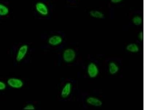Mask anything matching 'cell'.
Segmentation results:
<instances>
[{
    "mask_svg": "<svg viewBox=\"0 0 146 110\" xmlns=\"http://www.w3.org/2000/svg\"><path fill=\"white\" fill-rule=\"evenodd\" d=\"M29 47L27 44H23L21 45L18 48L15 56V60L17 62H21L23 61L29 52Z\"/></svg>",
    "mask_w": 146,
    "mask_h": 110,
    "instance_id": "obj_1",
    "label": "cell"
},
{
    "mask_svg": "<svg viewBox=\"0 0 146 110\" xmlns=\"http://www.w3.org/2000/svg\"><path fill=\"white\" fill-rule=\"evenodd\" d=\"M35 8L36 12L42 16L46 17L49 15V8L43 2L39 1L36 2L35 5Z\"/></svg>",
    "mask_w": 146,
    "mask_h": 110,
    "instance_id": "obj_2",
    "label": "cell"
},
{
    "mask_svg": "<svg viewBox=\"0 0 146 110\" xmlns=\"http://www.w3.org/2000/svg\"><path fill=\"white\" fill-rule=\"evenodd\" d=\"M76 57V53L74 49L71 48H66L64 51L62 57L65 62L70 63L73 62Z\"/></svg>",
    "mask_w": 146,
    "mask_h": 110,
    "instance_id": "obj_3",
    "label": "cell"
},
{
    "mask_svg": "<svg viewBox=\"0 0 146 110\" xmlns=\"http://www.w3.org/2000/svg\"><path fill=\"white\" fill-rule=\"evenodd\" d=\"M8 86L11 88L19 89H21L24 86V82L21 78H10L7 79Z\"/></svg>",
    "mask_w": 146,
    "mask_h": 110,
    "instance_id": "obj_4",
    "label": "cell"
},
{
    "mask_svg": "<svg viewBox=\"0 0 146 110\" xmlns=\"http://www.w3.org/2000/svg\"><path fill=\"white\" fill-rule=\"evenodd\" d=\"M63 38L60 35H54L49 37L48 39V44L52 46H57L62 44Z\"/></svg>",
    "mask_w": 146,
    "mask_h": 110,
    "instance_id": "obj_5",
    "label": "cell"
},
{
    "mask_svg": "<svg viewBox=\"0 0 146 110\" xmlns=\"http://www.w3.org/2000/svg\"><path fill=\"white\" fill-rule=\"evenodd\" d=\"M87 72L88 75L91 78H96L99 73L98 68L96 64L94 63H91L88 65Z\"/></svg>",
    "mask_w": 146,
    "mask_h": 110,
    "instance_id": "obj_6",
    "label": "cell"
},
{
    "mask_svg": "<svg viewBox=\"0 0 146 110\" xmlns=\"http://www.w3.org/2000/svg\"><path fill=\"white\" fill-rule=\"evenodd\" d=\"M72 85L71 82H67L63 86L61 91V96L63 99H66L71 93Z\"/></svg>",
    "mask_w": 146,
    "mask_h": 110,
    "instance_id": "obj_7",
    "label": "cell"
},
{
    "mask_svg": "<svg viewBox=\"0 0 146 110\" xmlns=\"http://www.w3.org/2000/svg\"><path fill=\"white\" fill-rule=\"evenodd\" d=\"M87 103L94 107H100L102 105V102L100 99L94 97H90L87 99Z\"/></svg>",
    "mask_w": 146,
    "mask_h": 110,
    "instance_id": "obj_8",
    "label": "cell"
},
{
    "mask_svg": "<svg viewBox=\"0 0 146 110\" xmlns=\"http://www.w3.org/2000/svg\"><path fill=\"white\" fill-rule=\"evenodd\" d=\"M90 16L96 19H103L105 17L104 13L99 10H92L90 11Z\"/></svg>",
    "mask_w": 146,
    "mask_h": 110,
    "instance_id": "obj_9",
    "label": "cell"
},
{
    "mask_svg": "<svg viewBox=\"0 0 146 110\" xmlns=\"http://www.w3.org/2000/svg\"><path fill=\"white\" fill-rule=\"evenodd\" d=\"M10 12V10L7 6L0 3V17L7 16Z\"/></svg>",
    "mask_w": 146,
    "mask_h": 110,
    "instance_id": "obj_10",
    "label": "cell"
},
{
    "mask_svg": "<svg viewBox=\"0 0 146 110\" xmlns=\"http://www.w3.org/2000/svg\"><path fill=\"white\" fill-rule=\"evenodd\" d=\"M119 68L115 63L111 62L110 63L109 65V71L110 74L112 75L115 74L118 72Z\"/></svg>",
    "mask_w": 146,
    "mask_h": 110,
    "instance_id": "obj_11",
    "label": "cell"
},
{
    "mask_svg": "<svg viewBox=\"0 0 146 110\" xmlns=\"http://www.w3.org/2000/svg\"><path fill=\"white\" fill-rule=\"evenodd\" d=\"M126 49L129 52L131 53H137L139 51L138 46L135 44H130L126 46Z\"/></svg>",
    "mask_w": 146,
    "mask_h": 110,
    "instance_id": "obj_12",
    "label": "cell"
},
{
    "mask_svg": "<svg viewBox=\"0 0 146 110\" xmlns=\"http://www.w3.org/2000/svg\"><path fill=\"white\" fill-rule=\"evenodd\" d=\"M132 23L135 25L139 26L143 23V19L139 15H135L133 18L132 19Z\"/></svg>",
    "mask_w": 146,
    "mask_h": 110,
    "instance_id": "obj_13",
    "label": "cell"
},
{
    "mask_svg": "<svg viewBox=\"0 0 146 110\" xmlns=\"http://www.w3.org/2000/svg\"><path fill=\"white\" fill-rule=\"evenodd\" d=\"M35 106L32 104H27L23 108V109L25 110H35Z\"/></svg>",
    "mask_w": 146,
    "mask_h": 110,
    "instance_id": "obj_14",
    "label": "cell"
},
{
    "mask_svg": "<svg viewBox=\"0 0 146 110\" xmlns=\"http://www.w3.org/2000/svg\"><path fill=\"white\" fill-rule=\"evenodd\" d=\"M7 87V85L3 81L0 80V91H3Z\"/></svg>",
    "mask_w": 146,
    "mask_h": 110,
    "instance_id": "obj_15",
    "label": "cell"
},
{
    "mask_svg": "<svg viewBox=\"0 0 146 110\" xmlns=\"http://www.w3.org/2000/svg\"><path fill=\"white\" fill-rule=\"evenodd\" d=\"M138 38L141 41H143V31H141L139 33V35H138Z\"/></svg>",
    "mask_w": 146,
    "mask_h": 110,
    "instance_id": "obj_16",
    "label": "cell"
},
{
    "mask_svg": "<svg viewBox=\"0 0 146 110\" xmlns=\"http://www.w3.org/2000/svg\"><path fill=\"white\" fill-rule=\"evenodd\" d=\"M111 2L113 4L120 3L123 0H110Z\"/></svg>",
    "mask_w": 146,
    "mask_h": 110,
    "instance_id": "obj_17",
    "label": "cell"
}]
</instances>
